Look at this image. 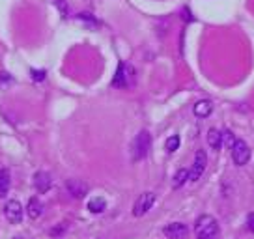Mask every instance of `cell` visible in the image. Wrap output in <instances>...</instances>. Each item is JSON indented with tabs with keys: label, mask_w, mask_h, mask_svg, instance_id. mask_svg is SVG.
Returning a JSON list of instances; mask_svg holds the SVG:
<instances>
[{
	"label": "cell",
	"mask_w": 254,
	"mask_h": 239,
	"mask_svg": "<svg viewBox=\"0 0 254 239\" xmlns=\"http://www.w3.org/2000/svg\"><path fill=\"white\" fill-rule=\"evenodd\" d=\"M178 148H180V136L172 135L170 138H167V142H165V150H167L168 153H174Z\"/></svg>",
	"instance_id": "18"
},
{
	"label": "cell",
	"mask_w": 254,
	"mask_h": 239,
	"mask_svg": "<svg viewBox=\"0 0 254 239\" xmlns=\"http://www.w3.org/2000/svg\"><path fill=\"white\" fill-rule=\"evenodd\" d=\"M232 159H234V163L238 167H243V165L249 163V159H251V148L247 146V142L238 140V142L234 144V148H232Z\"/></svg>",
	"instance_id": "6"
},
{
	"label": "cell",
	"mask_w": 254,
	"mask_h": 239,
	"mask_svg": "<svg viewBox=\"0 0 254 239\" xmlns=\"http://www.w3.org/2000/svg\"><path fill=\"white\" fill-rule=\"evenodd\" d=\"M151 148V136L148 131H140L133 140V161H142Z\"/></svg>",
	"instance_id": "2"
},
{
	"label": "cell",
	"mask_w": 254,
	"mask_h": 239,
	"mask_svg": "<svg viewBox=\"0 0 254 239\" xmlns=\"http://www.w3.org/2000/svg\"><path fill=\"white\" fill-rule=\"evenodd\" d=\"M238 142V138L234 136L230 129H226V131H222V144L226 146V150H232L234 148V144Z\"/></svg>",
	"instance_id": "17"
},
{
	"label": "cell",
	"mask_w": 254,
	"mask_h": 239,
	"mask_svg": "<svg viewBox=\"0 0 254 239\" xmlns=\"http://www.w3.org/2000/svg\"><path fill=\"white\" fill-rule=\"evenodd\" d=\"M192 111H194V114L198 118H207L211 114V111H213V105H211V101H207V99H202V101H198V103L194 105Z\"/></svg>",
	"instance_id": "12"
},
{
	"label": "cell",
	"mask_w": 254,
	"mask_h": 239,
	"mask_svg": "<svg viewBox=\"0 0 254 239\" xmlns=\"http://www.w3.org/2000/svg\"><path fill=\"white\" fill-rule=\"evenodd\" d=\"M207 144L211 146V150H221L222 133H219L217 129H209V131H207Z\"/></svg>",
	"instance_id": "14"
},
{
	"label": "cell",
	"mask_w": 254,
	"mask_h": 239,
	"mask_svg": "<svg viewBox=\"0 0 254 239\" xmlns=\"http://www.w3.org/2000/svg\"><path fill=\"white\" fill-rule=\"evenodd\" d=\"M4 215L11 224H19L23 221V206L17 200H9L4 207Z\"/></svg>",
	"instance_id": "7"
},
{
	"label": "cell",
	"mask_w": 254,
	"mask_h": 239,
	"mask_svg": "<svg viewBox=\"0 0 254 239\" xmlns=\"http://www.w3.org/2000/svg\"><path fill=\"white\" fill-rule=\"evenodd\" d=\"M9 191V172L6 168L0 170V198H4Z\"/></svg>",
	"instance_id": "15"
},
{
	"label": "cell",
	"mask_w": 254,
	"mask_h": 239,
	"mask_svg": "<svg viewBox=\"0 0 254 239\" xmlns=\"http://www.w3.org/2000/svg\"><path fill=\"white\" fill-rule=\"evenodd\" d=\"M107 209V200L103 196H94L92 200H88V211L90 213H103Z\"/></svg>",
	"instance_id": "13"
},
{
	"label": "cell",
	"mask_w": 254,
	"mask_h": 239,
	"mask_svg": "<svg viewBox=\"0 0 254 239\" xmlns=\"http://www.w3.org/2000/svg\"><path fill=\"white\" fill-rule=\"evenodd\" d=\"M26 213L30 217L32 221H36V219H40L43 215V204H41L40 198H30L28 200V206H26Z\"/></svg>",
	"instance_id": "11"
},
{
	"label": "cell",
	"mask_w": 254,
	"mask_h": 239,
	"mask_svg": "<svg viewBox=\"0 0 254 239\" xmlns=\"http://www.w3.org/2000/svg\"><path fill=\"white\" fill-rule=\"evenodd\" d=\"M65 189H67V192L71 194L73 198H84L88 194V185L84 181H80V179H67Z\"/></svg>",
	"instance_id": "9"
},
{
	"label": "cell",
	"mask_w": 254,
	"mask_h": 239,
	"mask_svg": "<svg viewBox=\"0 0 254 239\" xmlns=\"http://www.w3.org/2000/svg\"><path fill=\"white\" fill-rule=\"evenodd\" d=\"M51 185H53V179H51V176H49L47 172L40 170V172L34 174V187H36L38 192H41V194L47 192L49 189H51Z\"/></svg>",
	"instance_id": "10"
},
{
	"label": "cell",
	"mask_w": 254,
	"mask_h": 239,
	"mask_svg": "<svg viewBox=\"0 0 254 239\" xmlns=\"http://www.w3.org/2000/svg\"><path fill=\"white\" fill-rule=\"evenodd\" d=\"M155 204V194L150 191L142 192L138 198L135 200V204H133V215L135 217H142L146 215L148 211L151 209V206Z\"/></svg>",
	"instance_id": "4"
},
{
	"label": "cell",
	"mask_w": 254,
	"mask_h": 239,
	"mask_svg": "<svg viewBox=\"0 0 254 239\" xmlns=\"http://www.w3.org/2000/svg\"><path fill=\"white\" fill-rule=\"evenodd\" d=\"M196 239H215L219 236V223L211 215H200L194 224Z\"/></svg>",
	"instance_id": "1"
},
{
	"label": "cell",
	"mask_w": 254,
	"mask_h": 239,
	"mask_svg": "<svg viewBox=\"0 0 254 239\" xmlns=\"http://www.w3.org/2000/svg\"><path fill=\"white\" fill-rule=\"evenodd\" d=\"M247 228L254 232V213H249V217H247Z\"/></svg>",
	"instance_id": "20"
},
{
	"label": "cell",
	"mask_w": 254,
	"mask_h": 239,
	"mask_svg": "<svg viewBox=\"0 0 254 239\" xmlns=\"http://www.w3.org/2000/svg\"><path fill=\"white\" fill-rule=\"evenodd\" d=\"M133 77H135V71L133 67L127 64H120L118 69H116V75L112 79V86L116 88H127L133 84Z\"/></svg>",
	"instance_id": "3"
},
{
	"label": "cell",
	"mask_w": 254,
	"mask_h": 239,
	"mask_svg": "<svg viewBox=\"0 0 254 239\" xmlns=\"http://www.w3.org/2000/svg\"><path fill=\"white\" fill-rule=\"evenodd\" d=\"M163 234H165L168 239H187L189 228L183 223H172L163 228Z\"/></svg>",
	"instance_id": "8"
},
{
	"label": "cell",
	"mask_w": 254,
	"mask_h": 239,
	"mask_svg": "<svg viewBox=\"0 0 254 239\" xmlns=\"http://www.w3.org/2000/svg\"><path fill=\"white\" fill-rule=\"evenodd\" d=\"M187 179H189V170H187V168H182V170L176 172L172 187H174V189H180V187H183V185L187 183Z\"/></svg>",
	"instance_id": "16"
},
{
	"label": "cell",
	"mask_w": 254,
	"mask_h": 239,
	"mask_svg": "<svg viewBox=\"0 0 254 239\" xmlns=\"http://www.w3.org/2000/svg\"><path fill=\"white\" fill-rule=\"evenodd\" d=\"M30 75L36 82H41V80L45 79V75H47V73H45V69H32Z\"/></svg>",
	"instance_id": "19"
},
{
	"label": "cell",
	"mask_w": 254,
	"mask_h": 239,
	"mask_svg": "<svg viewBox=\"0 0 254 239\" xmlns=\"http://www.w3.org/2000/svg\"><path fill=\"white\" fill-rule=\"evenodd\" d=\"M206 165H207V155L204 150H198L196 155H194V163H192V168L189 170V181L192 183H196L202 174H204V170H206Z\"/></svg>",
	"instance_id": "5"
}]
</instances>
